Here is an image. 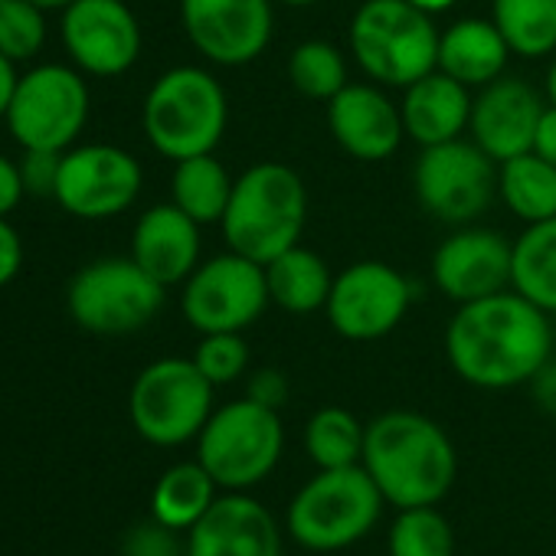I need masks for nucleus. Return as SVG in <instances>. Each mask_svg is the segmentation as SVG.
<instances>
[{"label":"nucleus","mask_w":556,"mask_h":556,"mask_svg":"<svg viewBox=\"0 0 556 556\" xmlns=\"http://www.w3.org/2000/svg\"><path fill=\"white\" fill-rule=\"evenodd\" d=\"M543 99L517 76H501L478 89L471 102L468 135L497 164L533 148L536 122L543 115Z\"/></svg>","instance_id":"a211bd4d"},{"label":"nucleus","mask_w":556,"mask_h":556,"mask_svg":"<svg viewBox=\"0 0 556 556\" xmlns=\"http://www.w3.org/2000/svg\"><path fill=\"white\" fill-rule=\"evenodd\" d=\"M413 187L419 203L442 223H475L497 193V161H491L475 141L455 138L422 148L413 167Z\"/></svg>","instance_id":"f8f14e48"},{"label":"nucleus","mask_w":556,"mask_h":556,"mask_svg":"<svg viewBox=\"0 0 556 556\" xmlns=\"http://www.w3.org/2000/svg\"><path fill=\"white\" fill-rule=\"evenodd\" d=\"M232 184L236 180L229 177L223 161H216V154L184 157L174 164L170 174V203H177L200 226H210L223 219L232 197Z\"/></svg>","instance_id":"a878e982"},{"label":"nucleus","mask_w":556,"mask_h":556,"mask_svg":"<svg viewBox=\"0 0 556 556\" xmlns=\"http://www.w3.org/2000/svg\"><path fill=\"white\" fill-rule=\"evenodd\" d=\"M24 265V242H21V232L11 226L8 216H0V289L11 286L17 271Z\"/></svg>","instance_id":"4c0bfd02"},{"label":"nucleus","mask_w":556,"mask_h":556,"mask_svg":"<svg viewBox=\"0 0 556 556\" xmlns=\"http://www.w3.org/2000/svg\"><path fill=\"white\" fill-rule=\"evenodd\" d=\"M265 286L271 305H278L282 312L315 315L328 305L334 275L318 252L305 245H292L271 262H265Z\"/></svg>","instance_id":"b1692460"},{"label":"nucleus","mask_w":556,"mask_h":556,"mask_svg":"<svg viewBox=\"0 0 556 556\" xmlns=\"http://www.w3.org/2000/svg\"><path fill=\"white\" fill-rule=\"evenodd\" d=\"M268 286H265V265L239 255L223 252L200 262L180 292V312L187 325L200 334L216 331H245L262 318L268 308Z\"/></svg>","instance_id":"9b49d317"},{"label":"nucleus","mask_w":556,"mask_h":556,"mask_svg":"<svg viewBox=\"0 0 556 556\" xmlns=\"http://www.w3.org/2000/svg\"><path fill=\"white\" fill-rule=\"evenodd\" d=\"M21 76H17V63L8 60L0 53V122L8 118V109H11V99H14V89H17Z\"/></svg>","instance_id":"79ce46f5"},{"label":"nucleus","mask_w":556,"mask_h":556,"mask_svg":"<svg viewBox=\"0 0 556 556\" xmlns=\"http://www.w3.org/2000/svg\"><path fill=\"white\" fill-rule=\"evenodd\" d=\"M193 364L200 367V374L213 383V387H226L232 380H239L249 367V344L242 341L239 331H216V334H203L197 351H193Z\"/></svg>","instance_id":"72a5a7b5"},{"label":"nucleus","mask_w":556,"mask_h":556,"mask_svg":"<svg viewBox=\"0 0 556 556\" xmlns=\"http://www.w3.org/2000/svg\"><path fill=\"white\" fill-rule=\"evenodd\" d=\"M289 79L302 96L315 102H331L348 86L344 53L328 40H305L289 56Z\"/></svg>","instance_id":"7c9ffc66"},{"label":"nucleus","mask_w":556,"mask_h":556,"mask_svg":"<svg viewBox=\"0 0 556 556\" xmlns=\"http://www.w3.org/2000/svg\"><path fill=\"white\" fill-rule=\"evenodd\" d=\"M367 475L393 507L439 504L458 475V455L448 432L413 409L380 413L367 426L364 462Z\"/></svg>","instance_id":"f03ea898"},{"label":"nucleus","mask_w":556,"mask_h":556,"mask_svg":"<svg viewBox=\"0 0 556 556\" xmlns=\"http://www.w3.org/2000/svg\"><path fill=\"white\" fill-rule=\"evenodd\" d=\"M510 56L514 53L491 17H465L439 34V70L468 89L501 79Z\"/></svg>","instance_id":"5701e85b"},{"label":"nucleus","mask_w":556,"mask_h":556,"mask_svg":"<svg viewBox=\"0 0 556 556\" xmlns=\"http://www.w3.org/2000/svg\"><path fill=\"white\" fill-rule=\"evenodd\" d=\"M282 416L249 396L213 409L197 435V462L226 491H245L265 481L282 458Z\"/></svg>","instance_id":"0eeeda50"},{"label":"nucleus","mask_w":556,"mask_h":556,"mask_svg":"<svg viewBox=\"0 0 556 556\" xmlns=\"http://www.w3.org/2000/svg\"><path fill=\"white\" fill-rule=\"evenodd\" d=\"M66 308L70 318L89 334H135L164 308V286L131 255L96 258L73 275L66 289Z\"/></svg>","instance_id":"6e6552de"},{"label":"nucleus","mask_w":556,"mask_h":556,"mask_svg":"<svg viewBox=\"0 0 556 556\" xmlns=\"http://www.w3.org/2000/svg\"><path fill=\"white\" fill-rule=\"evenodd\" d=\"M141 164L118 144H73L63 151L56 203L89 223L115 219L141 193Z\"/></svg>","instance_id":"4468645a"},{"label":"nucleus","mask_w":556,"mask_h":556,"mask_svg":"<svg viewBox=\"0 0 556 556\" xmlns=\"http://www.w3.org/2000/svg\"><path fill=\"white\" fill-rule=\"evenodd\" d=\"M275 0H180L190 47L213 66H245L271 40Z\"/></svg>","instance_id":"dca6fc26"},{"label":"nucleus","mask_w":556,"mask_h":556,"mask_svg":"<svg viewBox=\"0 0 556 556\" xmlns=\"http://www.w3.org/2000/svg\"><path fill=\"white\" fill-rule=\"evenodd\" d=\"M491 21L514 56L556 53V0H491Z\"/></svg>","instance_id":"c85d7f7f"},{"label":"nucleus","mask_w":556,"mask_h":556,"mask_svg":"<svg viewBox=\"0 0 556 556\" xmlns=\"http://www.w3.org/2000/svg\"><path fill=\"white\" fill-rule=\"evenodd\" d=\"M216 488L219 484L200 462H180L157 478L151 494V514L170 530H190L219 497Z\"/></svg>","instance_id":"bb28decb"},{"label":"nucleus","mask_w":556,"mask_h":556,"mask_svg":"<svg viewBox=\"0 0 556 556\" xmlns=\"http://www.w3.org/2000/svg\"><path fill=\"white\" fill-rule=\"evenodd\" d=\"M30 4H37L40 11H66L70 4H76V0H30Z\"/></svg>","instance_id":"c03bdc74"},{"label":"nucleus","mask_w":556,"mask_h":556,"mask_svg":"<svg viewBox=\"0 0 556 556\" xmlns=\"http://www.w3.org/2000/svg\"><path fill=\"white\" fill-rule=\"evenodd\" d=\"M390 556H452L455 530L435 504L403 507L390 527Z\"/></svg>","instance_id":"2f4dec72"},{"label":"nucleus","mask_w":556,"mask_h":556,"mask_svg":"<svg viewBox=\"0 0 556 556\" xmlns=\"http://www.w3.org/2000/svg\"><path fill=\"white\" fill-rule=\"evenodd\" d=\"M510 289L556 315V216L527 223L510 242Z\"/></svg>","instance_id":"393cba45"},{"label":"nucleus","mask_w":556,"mask_h":556,"mask_svg":"<svg viewBox=\"0 0 556 556\" xmlns=\"http://www.w3.org/2000/svg\"><path fill=\"white\" fill-rule=\"evenodd\" d=\"M546 99H549V105H556V60L546 73Z\"/></svg>","instance_id":"a18cd8bd"},{"label":"nucleus","mask_w":556,"mask_h":556,"mask_svg":"<svg viewBox=\"0 0 556 556\" xmlns=\"http://www.w3.org/2000/svg\"><path fill=\"white\" fill-rule=\"evenodd\" d=\"M170 533L174 530L164 527V523L138 527L125 540V556H177V546H174Z\"/></svg>","instance_id":"e433bc0d"},{"label":"nucleus","mask_w":556,"mask_h":556,"mask_svg":"<svg viewBox=\"0 0 556 556\" xmlns=\"http://www.w3.org/2000/svg\"><path fill=\"white\" fill-rule=\"evenodd\" d=\"M497 193L517 219H549L556 216V164L543 161L533 151H523L497 164Z\"/></svg>","instance_id":"cd10ccee"},{"label":"nucleus","mask_w":556,"mask_h":556,"mask_svg":"<svg viewBox=\"0 0 556 556\" xmlns=\"http://www.w3.org/2000/svg\"><path fill=\"white\" fill-rule=\"evenodd\" d=\"M383 494L364 465L318 468L289 504V533L312 553H338L361 543L383 514Z\"/></svg>","instance_id":"423d86ee"},{"label":"nucleus","mask_w":556,"mask_h":556,"mask_svg":"<svg viewBox=\"0 0 556 556\" xmlns=\"http://www.w3.org/2000/svg\"><path fill=\"white\" fill-rule=\"evenodd\" d=\"M187 533V556H282L271 510L242 491L219 494Z\"/></svg>","instance_id":"6ab92c4d"},{"label":"nucleus","mask_w":556,"mask_h":556,"mask_svg":"<svg viewBox=\"0 0 556 556\" xmlns=\"http://www.w3.org/2000/svg\"><path fill=\"white\" fill-rule=\"evenodd\" d=\"M305 219V180L282 161H262L236 177L219 226L232 252L265 265L286 249L299 245Z\"/></svg>","instance_id":"7ed1b4c3"},{"label":"nucleus","mask_w":556,"mask_h":556,"mask_svg":"<svg viewBox=\"0 0 556 556\" xmlns=\"http://www.w3.org/2000/svg\"><path fill=\"white\" fill-rule=\"evenodd\" d=\"M328 128L357 161H387L406 138L400 105L377 83H348L328 102Z\"/></svg>","instance_id":"aec40b11"},{"label":"nucleus","mask_w":556,"mask_h":556,"mask_svg":"<svg viewBox=\"0 0 556 556\" xmlns=\"http://www.w3.org/2000/svg\"><path fill=\"white\" fill-rule=\"evenodd\" d=\"M249 400L268 406V409H282L289 403V377L275 367H262L249 377V390H245Z\"/></svg>","instance_id":"c9c22d12"},{"label":"nucleus","mask_w":556,"mask_h":556,"mask_svg":"<svg viewBox=\"0 0 556 556\" xmlns=\"http://www.w3.org/2000/svg\"><path fill=\"white\" fill-rule=\"evenodd\" d=\"M131 258L164 289L184 286L200 265V223L177 203H157L138 216L131 232Z\"/></svg>","instance_id":"412c9836"},{"label":"nucleus","mask_w":556,"mask_h":556,"mask_svg":"<svg viewBox=\"0 0 556 556\" xmlns=\"http://www.w3.org/2000/svg\"><path fill=\"white\" fill-rule=\"evenodd\" d=\"M348 47L377 86L406 89L439 70L435 21L409 0H364L351 21Z\"/></svg>","instance_id":"39448f33"},{"label":"nucleus","mask_w":556,"mask_h":556,"mask_svg":"<svg viewBox=\"0 0 556 556\" xmlns=\"http://www.w3.org/2000/svg\"><path fill=\"white\" fill-rule=\"evenodd\" d=\"M432 282L455 305L510 289V242L484 226H458L432 255Z\"/></svg>","instance_id":"f3484780"},{"label":"nucleus","mask_w":556,"mask_h":556,"mask_svg":"<svg viewBox=\"0 0 556 556\" xmlns=\"http://www.w3.org/2000/svg\"><path fill=\"white\" fill-rule=\"evenodd\" d=\"M533 154H540L543 161L556 164V105H546L540 122H536V135H533Z\"/></svg>","instance_id":"ea45409f"},{"label":"nucleus","mask_w":556,"mask_h":556,"mask_svg":"<svg viewBox=\"0 0 556 556\" xmlns=\"http://www.w3.org/2000/svg\"><path fill=\"white\" fill-rule=\"evenodd\" d=\"M553 341L549 315L504 289L458 305L445 328V357L478 390H514L530 383L553 357Z\"/></svg>","instance_id":"f257e3e1"},{"label":"nucleus","mask_w":556,"mask_h":556,"mask_svg":"<svg viewBox=\"0 0 556 556\" xmlns=\"http://www.w3.org/2000/svg\"><path fill=\"white\" fill-rule=\"evenodd\" d=\"M141 125L151 148L174 164L213 154L229 125V99L210 70L174 66L148 89Z\"/></svg>","instance_id":"20e7f679"},{"label":"nucleus","mask_w":556,"mask_h":556,"mask_svg":"<svg viewBox=\"0 0 556 556\" xmlns=\"http://www.w3.org/2000/svg\"><path fill=\"white\" fill-rule=\"evenodd\" d=\"M471 102L475 96L465 83L452 79L442 70H432L429 76L403 89L400 115L406 138H413L419 148L462 138L471 122Z\"/></svg>","instance_id":"4be33fe9"},{"label":"nucleus","mask_w":556,"mask_h":556,"mask_svg":"<svg viewBox=\"0 0 556 556\" xmlns=\"http://www.w3.org/2000/svg\"><path fill=\"white\" fill-rule=\"evenodd\" d=\"M409 4H416L419 11H426V14H442V11H448V8H455L458 0H409Z\"/></svg>","instance_id":"37998d69"},{"label":"nucleus","mask_w":556,"mask_h":556,"mask_svg":"<svg viewBox=\"0 0 556 556\" xmlns=\"http://www.w3.org/2000/svg\"><path fill=\"white\" fill-rule=\"evenodd\" d=\"M367 426L341 406L318 409L305 426V452L315 468H351L364 462Z\"/></svg>","instance_id":"c756f323"},{"label":"nucleus","mask_w":556,"mask_h":556,"mask_svg":"<svg viewBox=\"0 0 556 556\" xmlns=\"http://www.w3.org/2000/svg\"><path fill=\"white\" fill-rule=\"evenodd\" d=\"M60 164H63L60 151H24V157L17 161L24 190L30 197H56Z\"/></svg>","instance_id":"f704fd0d"},{"label":"nucleus","mask_w":556,"mask_h":556,"mask_svg":"<svg viewBox=\"0 0 556 556\" xmlns=\"http://www.w3.org/2000/svg\"><path fill=\"white\" fill-rule=\"evenodd\" d=\"M275 4H286V8H312L318 0H275Z\"/></svg>","instance_id":"49530a36"},{"label":"nucleus","mask_w":556,"mask_h":556,"mask_svg":"<svg viewBox=\"0 0 556 556\" xmlns=\"http://www.w3.org/2000/svg\"><path fill=\"white\" fill-rule=\"evenodd\" d=\"M63 47L86 76H125L141 56V24L125 0H76L60 21Z\"/></svg>","instance_id":"2eb2a0df"},{"label":"nucleus","mask_w":556,"mask_h":556,"mask_svg":"<svg viewBox=\"0 0 556 556\" xmlns=\"http://www.w3.org/2000/svg\"><path fill=\"white\" fill-rule=\"evenodd\" d=\"M530 387H533V400L540 403V409L549 413V416H556V361L553 357L536 370V377L530 380Z\"/></svg>","instance_id":"a19ab883"},{"label":"nucleus","mask_w":556,"mask_h":556,"mask_svg":"<svg viewBox=\"0 0 556 556\" xmlns=\"http://www.w3.org/2000/svg\"><path fill=\"white\" fill-rule=\"evenodd\" d=\"M413 282L390 262L364 258L334 275V286L325 305L331 328L344 341H380L400 328L413 305Z\"/></svg>","instance_id":"ddd939ff"},{"label":"nucleus","mask_w":556,"mask_h":556,"mask_svg":"<svg viewBox=\"0 0 556 556\" xmlns=\"http://www.w3.org/2000/svg\"><path fill=\"white\" fill-rule=\"evenodd\" d=\"M24 197H27V190H24L17 161H11L8 154H0V216H11Z\"/></svg>","instance_id":"58836bf2"},{"label":"nucleus","mask_w":556,"mask_h":556,"mask_svg":"<svg viewBox=\"0 0 556 556\" xmlns=\"http://www.w3.org/2000/svg\"><path fill=\"white\" fill-rule=\"evenodd\" d=\"M89 86L76 66L43 63L21 76L8 128L24 151H70L89 122Z\"/></svg>","instance_id":"9d476101"},{"label":"nucleus","mask_w":556,"mask_h":556,"mask_svg":"<svg viewBox=\"0 0 556 556\" xmlns=\"http://www.w3.org/2000/svg\"><path fill=\"white\" fill-rule=\"evenodd\" d=\"M47 47V11L30 0H0V53L30 63Z\"/></svg>","instance_id":"473e14b6"},{"label":"nucleus","mask_w":556,"mask_h":556,"mask_svg":"<svg viewBox=\"0 0 556 556\" xmlns=\"http://www.w3.org/2000/svg\"><path fill=\"white\" fill-rule=\"evenodd\" d=\"M213 390L193 357H161L131 383L128 413L144 442L174 448L200 435L213 416Z\"/></svg>","instance_id":"1a4fd4ad"}]
</instances>
